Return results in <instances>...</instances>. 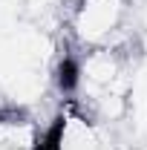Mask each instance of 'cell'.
<instances>
[{
    "label": "cell",
    "instance_id": "3",
    "mask_svg": "<svg viewBox=\"0 0 147 150\" xmlns=\"http://www.w3.org/2000/svg\"><path fill=\"white\" fill-rule=\"evenodd\" d=\"M133 0H66L61 29L75 49L133 43Z\"/></svg>",
    "mask_w": 147,
    "mask_h": 150
},
{
    "label": "cell",
    "instance_id": "1",
    "mask_svg": "<svg viewBox=\"0 0 147 150\" xmlns=\"http://www.w3.org/2000/svg\"><path fill=\"white\" fill-rule=\"evenodd\" d=\"M136 52L124 46H101V49H78L75 55H61L55 67V87L69 101L92 118L115 127L133 112L136 95Z\"/></svg>",
    "mask_w": 147,
    "mask_h": 150
},
{
    "label": "cell",
    "instance_id": "6",
    "mask_svg": "<svg viewBox=\"0 0 147 150\" xmlns=\"http://www.w3.org/2000/svg\"><path fill=\"white\" fill-rule=\"evenodd\" d=\"M3 107H9V104H6V98H3V95H0V110H3Z\"/></svg>",
    "mask_w": 147,
    "mask_h": 150
},
{
    "label": "cell",
    "instance_id": "4",
    "mask_svg": "<svg viewBox=\"0 0 147 150\" xmlns=\"http://www.w3.org/2000/svg\"><path fill=\"white\" fill-rule=\"evenodd\" d=\"M40 150H115L112 127L64 101L55 115L43 121Z\"/></svg>",
    "mask_w": 147,
    "mask_h": 150
},
{
    "label": "cell",
    "instance_id": "5",
    "mask_svg": "<svg viewBox=\"0 0 147 150\" xmlns=\"http://www.w3.org/2000/svg\"><path fill=\"white\" fill-rule=\"evenodd\" d=\"M43 121L32 110L3 107L0 110V150H40Z\"/></svg>",
    "mask_w": 147,
    "mask_h": 150
},
{
    "label": "cell",
    "instance_id": "2",
    "mask_svg": "<svg viewBox=\"0 0 147 150\" xmlns=\"http://www.w3.org/2000/svg\"><path fill=\"white\" fill-rule=\"evenodd\" d=\"M61 55V40L43 20L0 18V95L6 104L35 112L55 87Z\"/></svg>",
    "mask_w": 147,
    "mask_h": 150
}]
</instances>
